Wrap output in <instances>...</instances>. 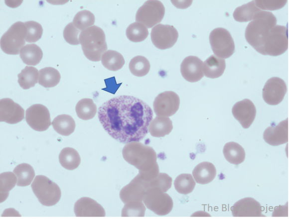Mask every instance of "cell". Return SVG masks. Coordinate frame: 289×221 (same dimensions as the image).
I'll return each instance as SVG.
<instances>
[{
  "label": "cell",
  "mask_w": 289,
  "mask_h": 221,
  "mask_svg": "<svg viewBox=\"0 0 289 221\" xmlns=\"http://www.w3.org/2000/svg\"><path fill=\"white\" fill-rule=\"evenodd\" d=\"M145 208L142 201H134L126 203L122 212V217H143Z\"/></svg>",
  "instance_id": "obj_41"
},
{
  "label": "cell",
  "mask_w": 289,
  "mask_h": 221,
  "mask_svg": "<svg viewBox=\"0 0 289 221\" xmlns=\"http://www.w3.org/2000/svg\"><path fill=\"white\" fill-rule=\"evenodd\" d=\"M13 173L16 177V185L21 187L30 185L35 176L32 167L25 163L17 165L13 170Z\"/></svg>",
  "instance_id": "obj_30"
},
{
  "label": "cell",
  "mask_w": 289,
  "mask_h": 221,
  "mask_svg": "<svg viewBox=\"0 0 289 221\" xmlns=\"http://www.w3.org/2000/svg\"><path fill=\"white\" fill-rule=\"evenodd\" d=\"M216 175L214 165L208 162H203L197 165L192 171L195 182L200 184H206L213 180Z\"/></svg>",
  "instance_id": "obj_22"
},
{
  "label": "cell",
  "mask_w": 289,
  "mask_h": 221,
  "mask_svg": "<svg viewBox=\"0 0 289 221\" xmlns=\"http://www.w3.org/2000/svg\"><path fill=\"white\" fill-rule=\"evenodd\" d=\"M79 39L83 53L88 59L94 62L101 60L107 50L105 34L102 28L93 25L82 31Z\"/></svg>",
  "instance_id": "obj_4"
},
{
  "label": "cell",
  "mask_w": 289,
  "mask_h": 221,
  "mask_svg": "<svg viewBox=\"0 0 289 221\" xmlns=\"http://www.w3.org/2000/svg\"><path fill=\"white\" fill-rule=\"evenodd\" d=\"M59 160L61 166L69 170L75 169L81 162L78 152L71 147H66L61 151Z\"/></svg>",
  "instance_id": "obj_29"
},
{
  "label": "cell",
  "mask_w": 289,
  "mask_h": 221,
  "mask_svg": "<svg viewBox=\"0 0 289 221\" xmlns=\"http://www.w3.org/2000/svg\"><path fill=\"white\" fill-rule=\"evenodd\" d=\"M97 106L93 101L89 98L80 100L75 108L77 116L83 120L93 118L97 113Z\"/></svg>",
  "instance_id": "obj_34"
},
{
  "label": "cell",
  "mask_w": 289,
  "mask_h": 221,
  "mask_svg": "<svg viewBox=\"0 0 289 221\" xmlns=\"http://www.w3.org/2000/svg\"><path fill=\"white\" fill-rule=\"evenodd\" d=\"M172 128V122L168 117L157 116L151 120L148 130L151 136L161 137L169 134Z\"/></svg>",
  "instance_id": "obj_24"
},
{
  "label": "cell",
  "mask_w": 289,
  "mask_h": 221,
  "mask_svg": "<svg viewBox=\"0 0 289 221\" xmlns=\"http://www.w3.org/2000/svg\"><path fill=\"white\" fill-rule=\"evenodd\" d=\"M261 11L256 4L255 0L237 7L233 13L234 19L238 22L252 20L255 16Z\"/></svg>",
  "instance_id": "obj_28"
},
{
  "label": "cell",
  "mask_w": 289,
  "mask_h": 221,
  "mask_svg": "<svg viewBox=\"0 0 289 221\" xmlns=\"http://www.w3.org/2000/svg\"><path fill=\"white\" fill-rule=\"evenodd\" d=\"M127 38L134 42L144 40L148 35L147 28L143 24L135 22L130 24L126 31Z\"/></svg>",
  "instance_id": "obj_35"
},
{
  "label": "cell",
  "mask_w": 289,
  "mask_h": 221,
  "mask_svg": "<svg viewBox=\"0 0 289 221\" xmlns=\"http://www.w3.org/2000/svg\"><path fill=\"white\" fill-rule=\"evenodd\" d=\"M54 129L59 134L68 136L72 134L75 128V122L72 116L68 114H60L57 116L51 122Z\"/></svg>",
  "instance_id": "obj_27"
},
{
  "label": "cell",
  "mask_w": 289,
  "mask_h": 221,
  "mask_svg": "<svg viewBox=\"0 0 289 221\" xmlns=\"http://www.w3.org/2000/svg\"><path fill=\"white\" fill-rule=\"evenodd\" d=\"M223 152L225 159L233 164H241L245 158V152L244 148L239 144L235 142L226 143Z\"/></svg>",
  "instance_id": "obj_26"
},
{
  "label": "cell",
  "mask_w": 289,
  "mask_h": 221,
  "mask_svg": "<svg viewBox=\"0 0 289 221\" xmlns=\"http://www.w3.org/2000/svg\"><path fill=\"white\" fill-rule=\"evenodd\" d=\"M209 39L213 53L219 58H228L234 53L235 43L227 29L222 27L214 29L210 32Z\"/></svg>",
  "instance_id": "obj_8"
},
{
  "label": "cell",
  "mask_w": 289,
  "mask_h": 221,
  "mask_svg": "<svg viewBox=\"0 0 289 221\" xmlns=\"http://www.w3.org/2000/svg\"><path fill=\"white\" fill-rule=\"evenodd\" d=\"M232 214L235 217H263V208L252 198H245L235 203L231 208Z\"/></svg>",
  "instance_id": "obj_17"
},
{
  "label": "cell",
  "mask_w": 289,
  "mask_h": 221,
  "mask_svg": "<svg viewBox=\"0 0 289 221\" xmlns=\"http://www.w3.org/2000/svg\"><path fill=\"white\" fill-rule=\"evenodd\" d=\"M81 30L77 29L72 22L69 23L64 28L63 37L65 40L71 45L80 44L79 33Z\"/></svg>",
  "instance_id": "obj_43"
},
{
  "label": "cell",
  "mask_w": 289,
  "mask_h": 221,
  "mask_svg": "<svg viewBox=\"0 0 289 221\" xmlns=\"http://www.w3.org/2000/svg\"><path fill=\"white\" fill-rule=\"evenodd\" d=\"M164 14V6L160 1L147 0L138 9L136 20L150 28L161 21Z\"/></svg>",
  "instance_id": "obj_9"
},
{
  "label": "cell",
  "mask_w": 289,
  "mask_h": 221,
  "mask_svg": "<svg viewBox=\"0 0 289 221\" xmlns=\"http://www.w3.org/2000/svg\"><path fill=\"white\" fill-rule=\"evenodd\" d=\"M264 140L272 146H278L289 141V119L280 122L277 125L271 126L263 133Z\"/></svg>",
  "instance_id": "obj_20"
},
{
  "label": "cell",
  "mask_w": 289,
  "mask_h": 221,
  "mask_svg": "<svg viewBox=\"0 0 289 221\" xmlns=\"http://www.w3.org/2000/svg\"><path fill=\"white\" fill-rule=\"evenodd\" d=\"M256 5L261 9L274 10L282 8L287 0H255Z\"/></svg>",
  "instance_id": "obj_44"
},
{
  "label": "cell",
  "mask_w": 289,
  "mask_h": 221,
  "mask_svg": "<svg viewBox=\"0 0 289 221\" xmlns=\"http://www.w3.org/2000/svg\"><path fill=\"white\" fill-rule=\"evenodd\" d=\"M24 23L27 29L25 41L34 43L41 38L43 33V28L40 24L34 21H27Z\"/></svg>",
  "instance_id": "obj_40"
},
{
  "label": "cell",
  "mask_w": 289,
  "mask_h": 221,
  "mask_svg": "<svg viewBox=\"0 0 289 221\" xmlns=\"http://www.w3.org/2000/svg\"><path fill=\"white\" fill-rule=\"evenodd\" d=\"M74 211L78 217H104L105 212L101 205L88 197L77 200L74 205Z\"/></svg>",
  "instance_id": "obj_21"
},
{
  "label": "cell",
  "mask_w": 289,
  "mask_h": 221,
  "mask_svg": "<svg viewBox=\"0 0 289 221\" xmlns=\"http://www.w3.org/2000/svg\"><path fill=\"white\" fill-rule=\"evenodd\" d=\"M288 29L286 26L276 25L271 29L263 45L261 54L277 56L288 49Z\"/></svg>",
  "instance_id": "obj_7"
},
{
  "label": "cell",
  "mask_w": 289,
  "mask_h": 221,
  "mask_svg": "<svg viewBox=\"0 0 289 221\" xmlns=\"http://www.w3.org/2000/svg\"><path fill=\"white\" fill-rule=\"evenodd\" d=\"M150 37L153 44L158 49L164 50L172 47L176 42L178 33L173 26L158 24L151 29Z\"/></svg>",
  "instance_id": "obj_11"
},
{
  "label": "cell",
  "mask_w": 289,
  "mask_h": 221,
  "mask_svg": "<svg viewBox=\"0 0 289 221\" xmlns=\"http://www.w3.org/2000/svg\"><path fill=\"white\" fill-rule=\"evenodd\" d=\"M95 18L94 14L88 10L77 12L73 19V24L81 31L93 26Z\"/></svg>",
  "instance_id": "obj_38"
},
{
  "label": "cell",
  "mask_w": 289,
  "mask_h": 221,
  "mask_svg": "<svg viewBox=\"0 0 289 221\" xmlns=\"http://www.w3.org/2000/svg\"><path fill=\"white\" fill-rule=\"evenodd\" d=\"M0 203L7 198L9 192L16 184V177L11 172H3L0 174Z\"/></svg>",
  "instance_id": "obj_39"
},
{
  "label": "cell",
  "mask_w": 289,
  "mask_h": 221,
  "mask_svg": "<svg viewBox=\"0 0 289 221\" xmlns=\"http://www.w3.org/2000/svg\"><path fill=\"white\" fill-rule=\"evenodd\" d=\"M31 186L33 193L43 206L55 205L61 198L59 187L45 176H36Z\"/></svg>",
  "instance_id": "obj_5"
},
{
  "label": "cell",
  "mask_w": 289,
  "mask_h": 221,
  "mask_svg": "<svg viewBox=\"0 0 289 221\" xmlns=\"http://www.w3.org/2000/svg\"><path fill=\"white\" fill-rule=\"evenodd\" d=\"M124 159L139 170V176L149 181L159 173L156 154L151 147L135 141L127 143L122 150Z\"/></svg>",
  "instance_id": "obj_2"
},
{
  "label": "cell",
  "mask_w": 289,
  "mask_h": 221,
  "mask_svg": "<svg viewBox=\"0 0 289 221\" xmlns=\"http://www.w3.org/2000/svg\"><path fill=\"white\" fill-rule=\"evenodd\" d=\"M98 114L105 130L123 143L142 140L153 117L152 110L147 104L127 95L108 100L99 107Z\"/></svg>",
  "instance_id": "obj_1"
},
{
  "label": "cell",
  "mask_w": 289,
  "mask_h": 221,
  "mask_svg": "<svg viewBox=\"0 0 289 221\" xmlns=\"http://www.w3.org/2000/svg\"><path fill=\"white\" fill-rule=\"evenodd\" d=\"M226 68L224 59L212 55L203 62L204 75L208 78L215 79L221 76Z\"/></svg>",
  "instance_id": "obj_23"
},
{
  "label": "cell",
  "mask_w": 289,
  "mask_h": 221,
  "mask_svg": "<svg viewBox=\"0 0 289 221\" xmlns=\"http://www.w3.org/2000/svg\"><path fill=\"white\" fill-rule=\"evenodd\" d=\"M60 79V73L54 68L45 67L39 71L38 83L45 88L56 86L59 83Z\"/></svg>",
  "instance_id": "obj_32"
},
{
  "label": "cell",
  "mask_w": 289,
  "mask_h": 221,
  "mask_svg": "<svg viewBox=\"0 0 289 221\" xmlns=\"http://www.w3.org/2000/svg\"><path fill=\"white\" fill-rule=\"evenodd\" d=\"M101 62L106 69L113 71L121 69L125 63L123 55L119 52L112 50H107L103 54Z\"/></svg>",
  "instance_id": "obj_31"
},
{
  "label": "cell",
  "mask_w": 289,
  "mask_h": 221,
  "mask_svg": "<svg viewBox=\"0 0 289 221\" xmlns=\"http://www.w3.org/2000/svg\"><path fill=\"white\" fill-rule=\"evenodd\" d=\"M287 91L285 82L280 78L272 77L266 83L263 89V98L270 105H277L282 102Z\"/></svg>",
  "instance_id": "obj_14"
},
{
  "label": "cell",
  "mask_w": 289,
  "mask_h": 221,
  "mask_svg": "<svg viewBox=\"0 0 289 221\" xmlns=\"http://www.w3.org/2000/svg\"><path fill=\"white\" fill-rule=\"evenodd\" d=\"M172 179L165 173H158L154 179L149 181L151 188H158L163 192H166L171 186Z\"/></svg>",
  "instance_id": "obj_42"
},
{
  "label": "cell",
  "mask_w": 289,
  "mask_h": 221,
  "mask_svg": "<svg viewBox=\"0 0 289 221\" xmlns=\"http://www.w3.org/2000/svg\"><path fill=\"white\" fill-rule=\"evenodd\" d=\"M148 181L141 178L138 175L128 185L120 191V196L124 203L142 201L146 191L150 188Z\"/></svg>",
  "instance_id": "obj_15"
},
{
  "label": "cell",
  "mask_w": 289,
  "mask_h": 221,
  "mask_svg": "<svg viewBox=\"0 0 289 221\" xmlns=\"http://www.w3.org/2000/svg\"><path fill=\"white\" fill-rule=\"evenodd\" d=\"M180 72L187 81L191 83L198 82L204 76L203 62L198 57L187 56L180 65Z\"/></svg>",
  "instance_id": "obj_18"
},
{
  "label": "cell",
  "mask_w": 289,
  "mask_h": 221,
  "mask_svg": "<svg viewBox=\"0 0 289 221\" xmlns=\"http://www.w3.org/2000/svg\"><path fill=\"white\" fill-rule=\"evenodd\" d=\"M179 105V97L176 93L165 91L155 97L153 103V110L157 116L169 117L176 112Z\"/></svg>",
  "instance_id": "obj_12"
},
{
  "label": "cell",
  "mask_w": 289,
  "mask_h": 221,
  "mask_svg": "<svg viewBox=\"0 0 289 221\" xmlns=\"http://www.w3.org/2000/svg\"><path fill=\"white\" fill-rule=\"evenodd\" d=\"M195 181L190 174H181L174 180V186L175 190L181 194H188L191 193L195 186Z\"/></svg>",
  "instance_id": "obj_37"
},
{
  "label": "cell",
  "mask_w": 289,
  "mask_h": 221,
  "mask_svg": "<svg viewBox=\"0 0 289 221\" xmlns=\"http://www.w3.org/2000/svg\"><path fill=\"white\" fill-rule=\"evenodd\" d=\"M0 122L15 124L23 119L24 109L9 98L2 99L0 101Z\"/></svg>",
  "instance_id": "obj_19"
},
{
  "label": "cell",
  "mask_w": 289,
  "mask_h": 221,
  "mask_svg": "<svg viewBox=\"0 0 289 221\" xmlns=\"http://www.w3.org/2000/svg\"><path fill=\"white\" fill-rule=\"evenodd\" d=\"M130 71L133 75L143 77L149 72L150 65L148 60L144 56H137L133 58L129 65Z\"/></svg>",
  "instance_id": "obj_36"
},
{
  "label": "cell",
  "mask_w": 289,
  "mask_h": 221,
  "mask_svg": "<svg viewBox=\"0 0 289 221\" xmlns=\"http://www.w3.org/2000/svg\"><path fill=\"white\" fill-rule=\"evenodd\" d=\"M19 56L23 62L30 66L37 65L41 60L43 52L41 48L36 44H28L21 49Z\"/></svg>",
  "instance_id": "obj_25"
},
{
  "label": "cell",
  "mask_w": 289,
  "mask_h": 221,
  "mask_svg": "<svg viewBox=\"0 0 289 221\" xmlns=\"http://www.w3.org/2000/svg\"><path fill=\"white\" fill-rule=\"evenodd\" d=\"M277 21L276 16L271 12L261 10L247 26L245 38L258 52L261 53L271 29L276 25Z\"/></svg>",
  "instance_id": "obj_3"
},
{
  "label": "cell",
  "mask_w": 289,
  "mask_h": 221,
  "mask_svg": "<svg viewBox=\"0 0 289 221\" xmlns=\"http://www.w3.org/2000/svg\"><path fill=\"white\" fill-rule=\"evenodd\" d=\"M27 29L24 22L13 24L0 38V48L5 53L17 55L24 46Z\"/></svg>",
  "instance_id": "obj_6"
},
{
  "label": "cell",
  "mask_w": 289,
  "mask_h": 221,
  "mask_svg": "<svg viewBox=\"0 0 289 221\" xmlns=\"http://www.w3.org/2000/svg\"><path fill=\"white\" fill-rule=\"evenodd\" d=\"M232 114L244 128H249L256 115V109L253 103L248 99L237 102L232 109Z\"/></svg>",
  "instance_id": "obj_16"
},
{
  "label": "cell",
  "mask_w": 289,
  "mask_h": 221,
  "mask_svg": "<svg viewBox=\"0 0 289 221\" xmlns=\"http://www.w3.org/2000/svg\"><path fill=\"white\" fill-rule=\"evenodd\" d=\"M25 120L31 128L37 131L47 130L51 123L48 109L41 104L28 108L25 111Z\"/></svg>",
  "instance_id": "obj_13"
},
{
  "label": "cell",
  "mask_w": 289,
  "mask_h": 221,
  "mask_svg": "<svg viewBox=\"0 0 289 221\" xmlns=\"http://www.w3.org/2000/svg\"><path fill=\"white\" fill-rule=\"evenodd\" d=\"M143 200L148 209L158 215L168 214L173 207L170 197L156 187L147 190Z\"/></svg>",
  "instance_id": "obj_10"
},
{
  "label": "cell",
  "mask_w": 289,
  "mask_h": 221,
  "mask_svg": "<svg viewBox=\"0 0 289 221\" xmlns=\"http://www.w3.org/2000/svg\"><path fill=\"white\" fill-rule=\"evenodd\" d=\"M18 83L24 90L33 87L38 81L39 72L32 66H26L17 75Z\"/></svg>",
  "instance_id": "obj_33"
}]
</instances>
